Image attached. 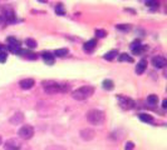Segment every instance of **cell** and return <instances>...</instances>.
I'll return each mask as SVG.
<instances>
[{"label":"cell","mask_w":167,"mask_h":150,"mask_svg":"<svg viewBox=\"0 0 167 150\" xmlns=\"http://www.w3.org/2000/svg\"><path fill=\"white\" fill-rule=\"evenodd\" d=\"M19 85H20V88L23 90H29V89H32L34 87V80L33 79H29V78L28 79H23V80H20Z\"/></svg>","instance_id":"cell-8"},{"label":"cell","mask_w":167,"mask_h":150,"mask_svg":"<svg viewBox=\"0 0 167 150\" xmlns=\"http://www.w3.org/2000/svg\"><path fill=\"white\" fill-rule=\"evenodd\" d=\"M0 145H2V136H0Z\"/></svg>","instance_id":"cell-30"},{"label":"cell","mask_w":167,"mask_h":150,"mask_svg":"<svg viewBox=\"0 0 167 150\" xmlns=\"http://www.w3.org/2000/svg\"><path fill=\"white\" fill-rule=\"evenodd\" d=\"M103 88H104L106 90H112V89L114 88V84H113V82H112V80L107 79V80H104V82H103Z\"/></svg>","instance_id":"cell-20"},{"label":"cell","mask_w":167,"mask_h":150,"mask_svg":"<svg viewBox=\"0 0 167 150\" xmlns=\"http://www.w3.org/2000/svg\"><path fill=\"white\" fill-rule=\"evenodd\" d=\"M42 58H43V60L47 65H53L54 64V55L52 53L44 51V53H42Z\"/></svg>","instance_id":"cell-9"},{"label":"cell","mask_w":167,"mask_h":150,"mask_svg":"<svg viewBox=\"0 0 167 150\" xmlns=\"http://www.w3.org/2000/svg\"><path fill=\"white\" fill-rule=\"evenodd\" d=\"M68 53H69V50H68V49H65V48H64V49H57V50L54 51V56L57 55V56L62 58V56H65Z\"/></svg>","instance_id":"cell-17"},{"label":"cell","mask_w":167,"mask_h":150,"mask_svg":"<svg viewBox=\"0 0 167 150\" xmlns=\"http://www.w3.org/2000/svg\"><path fill=\"white\" fill-rule=\"evenodd\" d=\"M96 45H97V41H96L94 39H92V40H89V41H87V43L84 44V46H83V50L87 51V53H92V51L94 50Z\"/></svg>","instance_id":"cell-12"},{"label":"cell","mask_w":167,"mask_h":150,"mask_svg":"<svg viewBox=\"0 0 167 150\" xmlns=\"http://www.w3.org/2000/svg\"><path fill=\"white\" fill-rule=\"evenodd\" d=\"M116 55H118V51L117 50H111L104 55V59L106 60H113L116 58Z\"/></svg>","instance_id":"cell-18"},{"label":"cell","mask_w":167,"mask_h":150,"mask_svg":"<svg viewBox=\"0 0 167 150\" xmlns=\"http://www.w3.org/2000/svg\"><path fill=\"white\" fill-rule=\"evenodd\" d=\"M87 119L93 125H101L104 121V113L98 109H92L87 113Z\"/></svg>","instance_id":"cell-3"},{"label":"cell","mask_w":167,"mask_h":150,"mask_svg":"<svg viewBox=\"0 0 167 150\" xmlns=\"http://www.w3.org/2000/svg\"><path fill=\"white\" fill-rule=\"evenodd\" d=\"M8 59V55L5 51H0V63H5Z\"/></svg>","instance_id":"cell-24"},{"label":"cell","mask_w":167,"mask_h":150,"mask_svg":"<svg viewBox=\"0 0 167 150\" xmlns=\"http://www.w3.org/2000/svg\"><path fill=\"white\" fill-rule=\"evenodd\" d=\"M152 64H153V66H156V68H163L166 64H167V60L163 58V56H161V55H157V56H154L153 59H152Z\"/></svg>","instance_id":"cell-7"},{"label":"cell","mask_w":167,"mask_h":150,"mask_svg":"<svg viewBox=\"0 0 167 150\" xmlns=\"http://www.w3.org/2000/svg\"><path fill=\"white\" fill-rule=\"evenodd\" d=\"M146 68H147V60L142 59V60L137 64V66H136V73H137L138 75H141V74H143V73H144Z\"/></svg>","instance_id":"cell-14"},{"label":"cell","mask_w":167,"mask_h":150,"mask_svg":"<svg viewBox=\"0 0 167 150\" xmlns=\"http://www.w3.org/2000/svg\"><path fill=\"white\" fill-rule=\"evenodd\" d=\"M118 60L119 61H128V63H133V59L128 55V54H121L118 56Z\"/></svg>","instance_id":"cell-21"},{"label":"cell","mask_w":167,"mask_h":150,"mask_svg":"<svg viewBox=\"0 0 167 150\" xmlns=\"http://www.w3.org/2000/svg\"><path fill=\"white\" fill-rule=\"evenodd\" d=\"M93 93H94L93 87L86 85V87H82V88L74 90V91L72 93V95H73V98H74L75 100H86V99H88L91 95H93Z\"/></svg>","instance_id":"cell-2"},{"label":"cell","mask_w":167,"mask_h":150,"mask_svg":"<svg viewBox=\"0 0 167 150\" xmlns=\"http://www.w3.org/2000/svg\"><path fill=\"white\" fill-rule=\"evenodd\" d=\"M138 118L144 123H153V118L151 115H148V114H139Z\"/></svg>","instance_id":"cell-16"},{"label":"cell","mask_w":167,"mask_h":150,"mask_svg":"<svg viewBox=\"0 0 167 150\" xmlns=\"http://www.w3.org/2000/svg\"><path fill=\"white\" fill-rule=\"evenodd\" d=\"M55 12H57V14H59V15H63V14H64L63 5H62V4H58V5H57V8H55Z\"/></svg>","instance_id":"cell-25"},{"label":"cell","mask_w":167,"mask_h":150,"mask_svg":"<svg viewBox=\"0 0 167 150\" xmlns=\"http://www.w3.org/2000/svg\"><path fill=\"white\" fill-rule=\"evenodd\" d=\"M133 148H134V145H133L132 141H128V143L126 144V150H132Z\"/></svg>","instance_id":"cell-27"},{"label":"cell","mask_w":167,"mask_h":150,"mask_svg":"<svg viewBox=\"0 0 167 150\" xmlns=\"http://www.w3.org/2000/svg\"><path fill=\"white\" fill-rule=\"evenodd\" d=\"M147 103L151 104V105H156L158 103V96L154 95V94H151L148 98H147Z\"/></svg>","instance_id":"cell-19"},{"label":"cell","mask_w":167,"mask_h":150,"mask_svg":"<svg viewBox=\"0 0 167 150\" xmlns=\"http://www.w3.org/2000/svg\"><path fill=\"white\" fill-rule=\"evenodd\" d=\"M118 100H119V105L122 109H126V110H129L134 106V101L131 99V98H127V96H123V95H118Z\"/></svg>","instance_id":"cell-5"},{"label":"cell","mask_w":167,"mask_h":150,"mask_svg":"<svg viewBox=\"0 0 167 150\" xmlns=\"http://www.w3.org/2000/svg\"><path fill=\"white\" fill-rule=\"evenodd\" d=\"M18 54L22 55L23 58H27V59H30V60H35V59H37V54H34V53H32V51H29V50H23V49H20Z\"/></svg>","instance_id":"cell-13"},{"label":"cell","mask_w":167,"mask_h":150,"mask_svg":"<svg viewBox=\"0 0 167 150\" xmlns=\"http://www.w3.org/2000/svg\"><path fill=\"white\" fill-rule=\"evenodd\" d=\"M43 88L44 91L48 94H55V93H67L69 90V85L68 84H59L57 82L53 80H47L43 82Z\"/></svg>","instance_id":"cell-1"},{"label":"cell","mask_w":167,"mask_h":150,"mask_svg":"<svg viewBox=\"0 0 167 150\" xmlns=\"http://www.w3.org/2000/svg\"><path fill=\"white\" fill-rule=\"evenodd\" d=\"M162 108H163V109H166V108H167V100H166V99H164V100H163V103H162Z\"/></svg>","instance_id":"cell-29"},{"label":"cell","mask_w":167,"mask_h":150,"mask_svg":"<svg viewBox=\"0 0 167 150\" xmlns=\"http://www.w3.org/2000/svg\"><path fill=\"white\" fill-rule=\"evenodd\" d=\"M142 48H143V45L141 44L139 40H136V41H133V43L131 44V50H132L134 54L141 53V51H142Z\"/></svg>","instance_id":"cell-15"},{"label":"cell","mask_w":167,"mask_h":150,"mask_svg":"<svg viewBox=\"0 0 167 150\" xmlns=\"http://www.w3.org/2000/svg\"><path fill=\"white\" fill-rule=\"evenodd\" d=\"M19 136L22 138V139H24V140H29V139H32L33 138V135H34V128L32 126V125H24V126H22L20 129H19Z\"/></svg>","instance_id":"cell-4"},{"label":"cell","mask_w":167,"mask_h":150,"mask_svg":"<svg viewBox=\"0 0 167 150\" xmlns=\"http://www.w3.org/2000/svg\"><path fill=\"white\" fill-rule=\"evenodd\" d=\"M20 148H22V144L17 139H9V140H7V143L4 145L5 150H20Z\"/></svg>","instance_id":"cell-6"},{"label":"cell","mask_w":167,"mask_h":150,"mask_svg":"<svg viewBox=\"0 0 167 150\" xmlns=\"http://www.w3.org/2000/svg\"><path fill=\"white\" fill-rule=\"evenodd\" d=\"M40 2H45V0H40Z\"/></svg>","instance_id":"cell-31"},{"label":"cell","mask_w":167,"mask_h":150,"mask_svg":"<svg viewBox=\"0 0 167 150\" xmlns=\"http://www.w3.org/2000/svg\"><path fill=\"white\" fill-rule=\"evenodd\" d=\"M117 29H121V30H128L129 26H128V25H117Z\"/></svg>","instance_id":"cell-28"},{"label":"cell","mask_w":167,"mask_h":150,"mask_svg":"<svg viewBox=\"0 0 167 150\" xmlns=\"http://www.w3.org/2000/svg\"><path fill=\"white\" fill-rule=\"evenodd\" d=\"M80 136L82 139H84V140H91L94 138V131L92 129H83L80 131Z\"/></svg>","instance_id":"cell-10"},{"label":"cell","mask_w":167,"mask_h":150,"mask_svg":"<svg viewBox=\"0 0 167 150\" xmlns=\"http://www.w3.org/2000/svg\"><path fill=\"white\" fill-rule=\"evenodd\" d=\"M146 5L151 7V8H154V7H158V2L157 0H146Z\"/></svg>","instance_id":"cell-23"},{"label":"cell","mask_w":167,"mask_h":150,"mask_svg":"<svg viewBox=\"0 0 167 150\" xmlns=\"http://www.w3.org/2000/svg\"><path fill=\"white\" fill-rule=\"evenodd\" d=\"M23 120H24V115L22 114V113H15L12 118H10V123L12 124H14V125H19L20 123H23Z\"/></svg>","instance_id":"cell-11"},{"label":"cell","mask_w":167,"mask_h":150,"mask_svg":"<svg viewBox=\"0 0 167 150\" xmlns=\"http://www.w3.org/2000/svg\"><path fill=\"white\" fill-rule=\"evenodd\" d=\"M96 35H97L98 38H104V36L107 35V33H106L104 30H101V29H97V30H96Z\"/></svg>","instance_id":"cell-26"},{"label":"cell","mask_w":167,"mask_h":150,"mask_svg":"<svg viewBox=\"0 0 167 150\" xmlns=\"http://www.w3.org/2000/svg\"><path fill=\"white\" fill-rule=\"evenodd\" d=\"M25 44H27V46L30 48V49L37 48V41H35L34 39H27V40H25Z\"/></svg>","instance_id":"cell-22"}]
</instances>
